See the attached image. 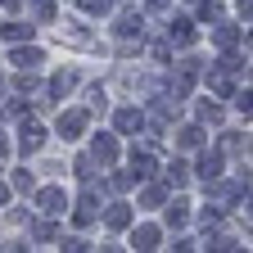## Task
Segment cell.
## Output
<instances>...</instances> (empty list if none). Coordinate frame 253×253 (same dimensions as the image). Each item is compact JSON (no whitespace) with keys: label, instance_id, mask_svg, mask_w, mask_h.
<instances>
[{"label":"cell","instance_id":"obj_14","mask_svg":"<svg viewBox=\"0 0 253 253\" xmlns=\"http://www.w3.org/2000/svg\"><path fill=\"white\" fill-rule=\"evenodd\" d=\"M126 221H131V212H126V208L118 204V208L109 212V226H113V231H122V226H126Z\"/></svg>","mask_w":253,"mask_h":253},{"label":"cell","instance_id":"obj_17","mask_svg":"<svg viewBox=\"0 0 253 253\" xmlns=\"http://www.w3.org/2000/svg\"><path fill=\"white\" fill-rule=\"evenodd\" d=\"M235 41H240L235 27H217V45H235Z\"/></svg>","mask_w":253,"mask_h":253},{"label":"cell","instance_id":"obj_16","mask_svg":"<svg viewBox=\"0 0 253 253\" xmlns=\"http://www.w3.org/2000/svg\"><path fill=\"white\" fill-rule=\"evenodd\" d=\"M181 221H185V204L176 199V204L168 208V226H181Z\"/></svg>","mask_w":253,"mask_h":253},{"label":"cell","instance_id":"obj_13","mask_svg":"<svg viewBox=\"0 0 253 253\" xmlns=\"http://www.w3.org/2000/svg\"><path fill=\"white\" fill-rule=\"evenodd\" d=\"M14 63H18V68H37V63H41V50H14Z\"/></svg>","mask_w":253,"mask_h":253},{"label":"cell","instance_id":"obj_19","mask_svg":"<svg viewBox=\"0 0 253 253\" xmlns=\"http://www.w3.org/2000/svg\"><path fill=\"white\" fill-rule=\"evenodd\" d=\"M181 181H185V163H172L168 168V185H181Z\"/></svg>","mask_w":253,"mask_h":253},{"label":"cell","instance_id":"obj_3","mask_svg":"<svg viewBox=\"0 0 253 253\" xmlns=\"http://www.w3.org/2000/svg\"><path fill=\"white\" fill-rule=\"evenodd\" d=\"M90 158H95V163H113V158H118V145H113V136H100V140H95V149H90Z\"/></svg>","mask_w":253,"mask_h":253},{"label":"cell","instance_id":"obj_22","mask_svg":"<svg viewBox=\"0 0 253 253\" xmlns=\"http://www.w3.org/2000/svg\"><path fill=\"white\" fill-rule=\"evenodd\" d=\"M5 199H9V190H5V181H0V204H5Z\"/></svg>","mask_w":253,"mask_h":253},{"label":"cell","instance_id":"obj_5","mask_svg":"<svg viewBox=\"0 0 253 253\" xmlns=\"http://www.w3.org/2000/svg\"><path fill=\"white\" fill-rule=\"evenodd\" d=\"M199 176H204V181H217V176H221V154H204V158H199Z\"/></svg>","mask_w":253,"mask_h":253},{"label":"cell","instance_id":"obj_15","mask_svg":"<svg viewBox=\"0 0 253 253\" xmlns=\"http://www.w3.org/2000/svg\"><path fill=\"white\" fill-rule=\"evenodd\" d=\"M32 14L37 18H54V0H32Z\"/></svg>","mask_w":253,"mask_h":253},{"label":"cell","instance_id":"obj_1","mask_svg":"<svg viewBox=\"0 0 253 253\" xmlns=\"http://www.w3.org/2000/svg\"><path fill=\"white\" fill-rule=\"evenodd\" d=\"M41 140H45V131H41L37 122H23V126H18V145H23L27 154H32V149H41Z\"/></svg>","mask_w":253,"mask_h":253},{"label":"cell","instance_id":"obj_2","mask_svg":"<svg viewBox=\"0 0 253 253\" xmlns=\"http://www.w3.org/2000/svg\"><path fill=\"white\" fill-rule=\"evenodd\" d=\"M82 126H86V113H82V109H73V113H63V118H59V131H63V140H73V136L82 131Z\"/></svg>","mask_w":253,"mask_h":253},{"label":"cell","instance_id":"obj_10","mask_svg":"<svg viewBox=\"0 0 253 253\" xmlns=\"http://www.w3.org/2000/svg\"><path fill=\"white\" fill-rule=\"evenodd\" d=\"M131 244H136V249H154V244H158V231H154V226H140V231L131 235Z\"/></svg>","mask_w":253,"mask_h":253},{"label":"cell","instance_id":"obj_9","mask_svg":"<svg viewBox=\"0 0 253 253\" xmlns=\"http://www.w3.org/2000/svg\"><path fill=\"white\" fill-rule=\"evenodd\" d=\"M73 86H77V77H73V73H54V77H50V95H68Z\"/></svg>","mask_w":253,"mask_h":253},{"label":"cell","instance_id":"obj_7","mask_svg":"<svg viewBox=\"0 0 253 253\" xmlns=\"http://www.w3.org/2000/svg\"><path fill=\"white\" fill-rule=\"evenodd\" d=\"M90 221H95V195L86 190V195H82V204H77V226H90Z\"/></svg>","mask_w":253,"mask_h":253},{"label":"cell","instance_id":"obj_8","mask_svg":"<svg viewBox=\"0 0 253 253\" xmlns=\"http://www.w3.org/2000/svg\"><path fill=\"white\" fill-rule=\"evenodd\" d=\"M172 41H176V45H190V41H195V23L176 18V23H172Z\"/></svg>","mask_w":253,"mask_h":253},{"label":"cell","instance_id":"obj_6","mask_svg":"<svg viewBox=\"0 0 253 253\" xmlns=\"http://www.w3.org/2000/svg\"><path fill=\"white\" fill-rule=\"evenodd\" d=\"M41 212H63V190H41Z\"/></svg>","mask_w":253,"mask_h":253},{"label":"cell","instance_id":"obj_4","mask_svg":"<svg viewBox=\"0 0 253 253\" xmlns=\"http://www.w3.org/2000/svg\"><path fill=\"white\" fill-rule=\"evenodd\" d=\"M140 126H145L140 109H118V131H140Z\"/></svg>","mask_w":253,"mask_h":253},{"label":"cell","instance_id":"obj_18","mask_svg":"<svg viewBox=\"0 0 253 253\" xmlns=\"http://www.w3.org/2000/svg\"><path fill=\"white\" fill-rule=\"evenodd\" d=\"M86 14H109V0H82Z\"/></svg>","mask_w":253,"mask_h":253},{"label":"cell","instance_id":"obj_21","mask_svg":"<svg viewBox=\"0 0 253 253\" xmlns=\"http://www.w3.org/2000/svg\"><path fill=\"white\" fill-rule=\"evenodd\" d=\"M145 204H149V208H154V204H163V190H158V185H149V190H145Z\"/></svg>","mask_w":253,"mask_h":253},{"label":"cell","instance_id":"obj_23","mask_svg":"<svg viewBox=\"0 0 253 253\" xmlns=\"http://www.w3.org/2000/svg\"><path fill=\"white\" fill-rule=\"evenodd\" d=\"M0 5H5V9H14V5H18V0H0Z\"/></svg>","mask_w":253,"mask_h":253},{"label":"cell","instance_id":"obj_12","mask_svg":"<svg viewBox=\"0 0 253 253\" xmlns=\"http://www.w3.org/2000/svg\"><path fill=\"white\" fill-rule=\"evenodd\" d=\"M140 27H145V23H140V14H126V18L118 23V32H122V37H140Z\"/></svg>","mask_w":253,"mask_h":253},{"label":"cell","instance_id":"obj_11","mask_svg":"<svg viewBox=\"0 0 253 253\" xmlns=\"http://www.w3.org/2000/svg\"><path fill=\"white\" fill-rule=\"evenodd\" d=\"M5 41H32V23H9L5 27Z\"/></svg>","mask_w":253,"mask_h":253},{"label":"cell","instance_id":"obj_20","mask_svg":"<svg viewBox=\"0 0 253 253\" xmlns=\"http://www.w3.org/2000/svg\"><path fill=\"white\" fill-rule=\"evenodd\" d=\"M199 118H204V122H217L221 109H217V104H199Z\"/></svg>","mask_w":253,"mask_h":253}]
</instances>
